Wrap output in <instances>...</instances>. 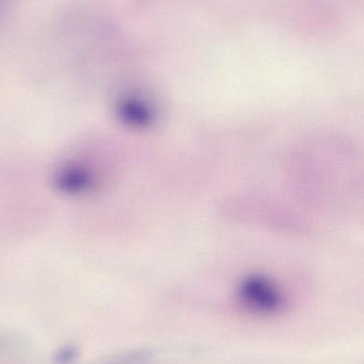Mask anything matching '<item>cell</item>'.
<instances>
[{
    "label": "cell",
    "mask_w": 364,
    "mask_h": 364,
    "mask_svg": "<svg viewBox=\"0 0 364 364\" xmlns=\"http://www.w3.org/2000/svg\"><path fill=\"white\" fill-rule=\"evenodd\" d=\"M0 364H31L25 342L15 336L0 333Z\"/></svg>",
    "instance_id": "7a4b0ae2"
},
{
    "label": "cell",
    "mask_w": 364,
    "mask_h": 364,
    "mask_svg": "<svg viewBox=\"0 0 364 364\" xmlns=\"http://www.w3.org/2000/svg\"><path fill=\"white\" fill-rule=\"evenodd\" d=\"M58 183L60 188L68 192H77L87 188V178L82 173L76 170H65L59 175Z\"/></svg>",
    "instance_id": "3957f363"
},
{
    "label": "cell",
    "mask_w": 364,
    "mask_h": 364,
    "mask_svg": "<svg viewBox=\"0 0 364 364\" xmlns=\"http://www.w3.org/2000/svg\"><path fill=\"white\" fill-rule=\"evenodd\" d=\"M18 4L19 0H0V33L10 23Z\"/></svg>",
    "instance_id": "277c9868"
},
{
    "label": "cell",
    "mask_w": 364,
    "mask_h": 364,
    "mask_svg": "<svg viewBox=\"0 0 364 364\" xmlns=\"http://www.w3.org/2000/svg\"><path fill=\"white\" fill-rule=\"evenodd\" d=\"M237 297L247 311L260 316L277 314L284 306V297L280 289L264 277H250L239 287Z\"/></svg>",
    "instance_id": "6da1fadb"
}]
</instances>
